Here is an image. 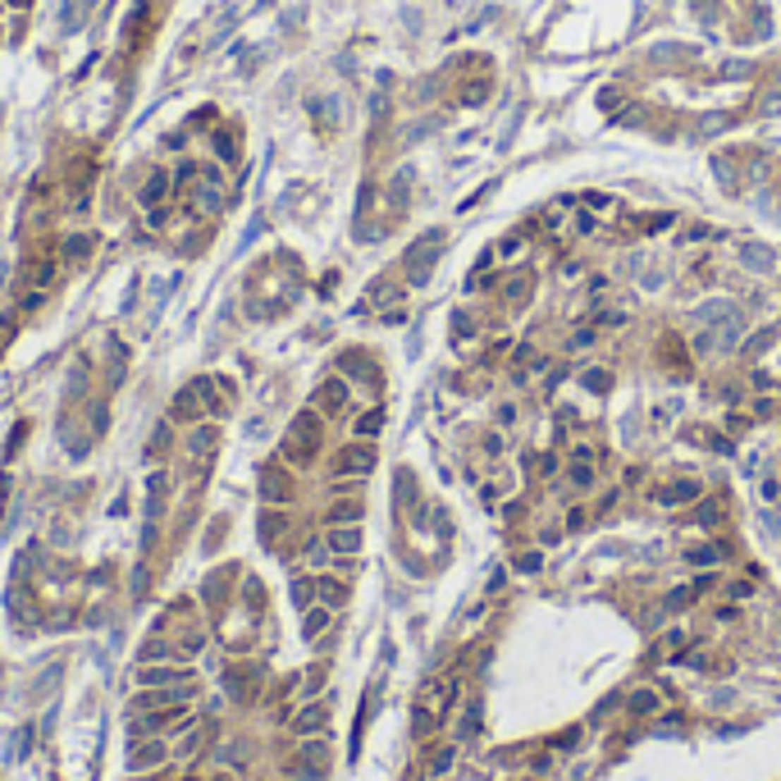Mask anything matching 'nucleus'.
Wrapping results in <instances>:
<instances>
[{"mask_svg":"<svg viewBox=\"0 0 781 781\" xmlns=\"http://www.w3.org/2000/svg\"><path fill=\"white\" fill-rule=\"evenodd\" d=\"M315 448H320V420L311 416V411H302V416L288 425V439H284V457L288 461H311Z\"/></svg>","mask_w":781,"mask_h":781,"instance_id":"1","label":"nucleus"},{"mask_svg":"<svg viewBox=\"0 0 781 781\" xmlns=\"http://www.w3.org/2000/svg\"><path fill=\"white\" fill-rule=\"evenodd\" d=\"M325 773H329V745H325V740H306L302 754L293 758V777H302V781H325Z\"/></svg>","mask_w":781,"mask_h":781,"instance_id":"2","label":"nucleus"},{"mask_svg":"<svg viewBox=\"0 0 781 781\" xmlns=\"http://www.w3.org/2000/svg\"><path fill=\"white\" fill-rule=\"evenodd\" d=\"M325 727H329V708H325V703H306V708L293 718L297 736H315V731H325Z\"/></svg>","mask_w":781,"mask_h":781,"instance_id":"3","label":"nucleus"},{"mask_svg":"<svg viewBox=\"0 0 781 781\" xmlns=\"http://www.w3.org/2000/svg\"><path fill=\"white\" fill-rule=\"evenodd\" d=\"M365 471H375V448H347L339 457V476H365Z\"/></svg>","mask_w":781,"mask_h":781,"instance_id":"4","label":"nucleus"},{"mask_svg":"<svg viewBox=\"0 0 781 781\" xmlns=\"http://www.w3.org/2000/svg\"><path fill=\"white\" fill-rule=\"evenodd\" d=\"M169 416H174V420H188V425L206 416V411H201V389H197V384H192V389H183L178 398H174V411H169Z\"/></svg>","mask_w":781,"mask_h":781,"instance_id":"5","label":"nucleus"},{"mask_svg":"<svg viewBox=\"0 0 781 781\" xmlns=\"http://www.w3.org/2000/svg\"><path fill=\"white\" fill-rule=\"evenodd\" d=\"M315 407H325V411H343V407H347V384H343V380H325V384H320V393H315Z\"/></svg>","mask_w":781,"mask_h":781,"instance_id":"6","label":"nucleus"},{"mask_svg":"<svg viewBox=\"0 0 781 781\" xmlns=\"http://www.w3.org/2000/svg\"><path fill=\"white\" fill-rule=\"evenodd\" d=\"M138 681L151 686V690H160V686H174V681H188V672H178V667H142Z\"/></svg>","mask_w":781,"mask_h":781,"instance_id":"7","label":"nucleus"},{"mask_svg":"<svg viewBox=\"0 0 781 781\" xmlns=\"http://www.w3.org/2000/svg\"><path fill=\"white\" fill-rule=\"evenodd\" d=\"M329 548L334 553H356V548H361V530L356 526H334L329 530Z\"/></svg>","mask_w":781,"mask_h":781,"instance_id":"8","label":"nucleus"},{"mask_svg":"<svg viewBox=\"0 0 781 781\" xmlns=\"http://www.w3.org/2000/svg\"><path fill=\"white\" fill-rule=\"evenodd\" d=\"M165 188H169V174H165V169H151L147 188H142V206L156 210V206H160V197H165Z\"/></svg>","mask_w":781,"mask_h":781,"instance_id":"9","label":"nucleus"},{"mask_svg":"<svg viewBox=\"0 0 781 781\" xmlns=\"http://www.w3.org/2000/svg\"><path fill=\"white\" fill-rule=\"evenodd\" d=\"M160 758H165V745H156V740H147V745H138V749H133V754H128V768H133V773H138V768H156Z\"/></svg>","mask_w":781,"mask_h":781,"instance_id":"10","label":"nucleus"},{"mask_svg":"<svg viewBox=\"0 0 781 781\" xmlns=\"http://www.w3.org/2000/svg\"><path fill=\"white\" fill-rule=\"evenodd\" d=\"M260 494H265L270 503H288V480L279 476V471H265V476H260Z\"/></svg>","mask_w":781,"mask_h":781,"instance_id":"11","label":"nucleus"},{"mask_svg":"<svg viewBox=\"0 0 781 781\" xmlns=\"http://www.w3.org/2000/svg\"><path fill=\"white\" fill-rule=\"evenodd\" d=\"M690 498H699V485H694V480H681L677 489H662L658 503H690Z\"/></svg>","mask_w":781,"mask_h":781,"instance_id":"12","label":"nucleus"},{"mask_svg":"<svg viewBox=\"0 0 781 781\" xmlns=\"http://www.w3.org/2000/svg\"><path fill=\"white\" fill-rule=\"evenodd\" d=\"M325 626H329V607H311V612H306V622H302V635H306V640H315Z\"/></svg>","mask_w":781,"mask_h":781,"instance_id":"13","label":"nucleus"},{"mask_svg":"<svg viewBox=\"0 0 781 781\" xmlns=\"http://www.w3.org/2000/svg\"><path fill=\"white\" fill-rule=\"evenodd\" d=\"M329 521H334V526H352V521H361V503H339V507H329Z\"/></svg>","mask_w":781,"mask_h":781,"instance_id":"14","label":"nucleus"},{"mask_svg":"<svg viewBox=\"0 0 781 781\" xmlns=\"http://www.w3.org/2000/svg\"><path fill=\"white\" fill-rule=\"evenodd\" d=\"M380 430H384V411H365V416L356 420V434H361V439H375Z\"/></svg>","mask_w":781,"mask_h":781,"instance_id":"15","label":"nucleus"},{"mask_svg":"<svg viewBox=\"0 0 781 781\" xmlns=\"http://www.w3.org/2000/svg\"><path fill=\"white\" fill-rule=\"evenodd\" d=\"M210 443H215V430H210V425L192 430V452H197V457H206V452H210Z\"/></svg>","mask_w":781,"mask_h":781,"instance_id":"16","label":"nucleus"},{"mask_svg":"<svg viewBox=\"0 0 781 781\" xmlns=\"http://www.w3.org/2000/svg\"><path fill=\"white\" fill-rule=\"evenodd\" d=\"M722 557V548H690L686 553V562H694V567H713Z\"/></svg>","mask_w":781,"mask_h":781,"instance_id":"17","label":"nucleus"},{"mask_svg":"<svg viewBox=\"0 0 781 781\" xmlns=\"http://www.w3.org/2000/svg\"><path fill=\"white\" fill-rule=\"evenodd\" d=\"M631 708L635 713H653V708H658V694H653V690H635L631 694Z\"/></svg>","mask_w":781,"mask_h":781,"instance_id":"18","label":"nucleus"},{"mask_svg":"<svg viewBox=\"0 0 781 781\" xmlns=\"http://www.w3.org/2000/svg\"><path fill=\"white\" fill-rule=\"evenodd\" d=\"M87 252H92V238H69V243H64V256L69 260H87Z\"/></svg>","mask_w":781,"mask_h":781,"instance_id":"19","label":"nucleus"},{"mask_svg":"<svg viewBox=\"0 0 781 781\" xmlns=\"http://www.w3.org/2000/svg\"><path fill=\"white\" fill-rule=\"evenodd\" d=\"M197 389H201V402H206V407L215 411V416H224V402L215 398V389H210V380H197Z\"/></svg>","mask_w":781,"mask_h":781,"instance_id":"20","label":"nucleus"},{"mask_svg":"<svg viewBox=\"0 0 781 781\" xmlns=\"http://www.w3.org/2000/svg\"><path fill=\"white\" fill-rule=\"evenodd\" d=\"M215 151H219V160H238V142L229 138V133H219V138H215Z\"/></svg>","mask_w":781,"mask_h":781,"instance_id":"21","label":"nucleus"},{"mask_svg":"<svg viewBox=\"0 0 781 781\" xmlns=\"http://www.w3.org/2000/svg\"><path fill=\"white\" fill-rule=\"evenodd\" d=\"M315 590L325 594V603H343V585L339 581H315Z\"/></svg>","mask_w":781,"mask_h":781,"instance_id":"22","label":"nucleus"},{"mask_svg":"<svg viewBox=\"0 0 781 781\" xmlns=\"http://www.w3.org/2000/svg\"><path fill=\"white\" fill-rule=\"evenodd\" d=\"M740 256H745V260H754V270H768V260H773V252H768V247H745Z\"/></svg>","mask_w":781,"mask_h":781,"instance_id":"23","label":"nucleus"},{"mask_svg":"<svg viewBox=\"0 0 781 781\" xmlns=\"http://www.w3.org/2000/svg\"><path fill=\"white\" fill-rule=\"evenodd\" d=\"M476 731H480V703H471L466 718H461V736H476Z\"/></svg>","mask_w":781,"mask_h":781,"instance_id":"24","label":"nucleus"},{"mask_svg":"<svg viewBox=\"0 0 781 781\" xmlns=\"http://www.w3.org/2000/svg\"><path fill=\"white\" fill-rule=\"evenodd\" d=\"M197 745H201V731L192 727L188 736H183V745H178V758H192V754H197Z\"/></svg>","mask_w":781,"mask_h":781,"instance_id":"25","label":"nucleus"},{"mask_svg":"<svg viewBox=\"0 0 781 781\" xmlns=\"http://www.w3.org/2000/svg\"><path fill=\"white\" fill-rule=\"evenodd\" d=\"M279 526H284V516H279V512H265V516H260V535H265V539H274Z\"/></svg>","mask_w":781,"mask_h":781,"instance_id":"26","label":"nucleus"},{"mask_svg":"<svg viewBox=\"0 0 781 781\" xmlns=\"http://www.w3.org/2000/svg\"><path fill=\"white\" fill-rule=\"evenodd\" d=\"M571 480H576V485H581V489H590V485H594V471H590V466H585V461H581V466H571Z\"/></svg>","mask_w":781,"mask_h":781,"instance_id":"27","label":"nucleus"},{"mask_svg":"<svg viewBox=\"0 0 781 781\" xmlns=\"http://www.w3.org/2000/svg\"><path fill=\"white\" fill-rule=\"evenodd\" d=\"M311 594H315V585H311V581H297V585H293V599L302 603V607L311 603Z\"/></svg>","mask_w":781,"mask_h":781,"instance_id":"28","label":"nucleus"},{"mask_svg":"<svg viewBox=\"0 0 781 781\" xmlns=\"http://www.w3.org/2000/svg\"><path fill=\"white\" fill-rule=\"evenodd\" d=\"M452 329H457L461 339H471V334H476V325H471V315H461V311H457V315H452Z\"/></svg>","mask_w":781,"mask_h":781,"instance_id":"29","label":"nucleus"},{"mask_svg":"<svg viewBox=\"0 0 781 781\" xmlns=\"http://www.w3.org/2000/svg\"><path fill=\"white\" fill-rule=\"evenodd\" d=\"M452 758H457V754H452V745H448V749H439V754H434V773H448Z\"/></svg>","mask_w":781,"mask_h":781,"instance_id":"30","label":"nucleus"},{"mask_svg":"<svg viewBox=\"0 0 781 781\" xmlns=\"http://www.w3.org/2000/svg\"><path fill=\"white\" fill-rule=\"evenodd\" d=\"M165 448H169V430L160 425V430H156V439H151V457H160Z\"/></svg>","mask_w":781,"mask_h":781,"instance_id":"31","label":"nucleus"},{"mask_svg":"<svg viewBox=\"0 0 781 781\" xmlns=\"http://www.w3.org/2000/svg\"><path fill=\"white\" fill-rule=\"evenodd\" d=\"M516 571H539V553H521L516 557Z\"/></svg>","mask_w":781,"mask_h":781,"instance_id":"32","label":"nucleus"},{"mask_svg":"<svg viewBox=\"0 0 781 781\" xmlns=\"http://www.w3.org/2000/svg\"><path fill=\"white\" fill-rule=\"evenodd\" d=\"M585 384H590V389H607V375L603 370H585Z\"/></svg>","mask_w":781,"mask_h":781,"instance_id":"33","label":"nucleus"},{"mask_svg":"<svg viewBox=\"0 0 781 781\" xmlns=\"http://www.w3.org/2000/svg\"><path fill=\"white\" fill-rule=\"evenodd\" d=\"M142 658H169V649L156 640V644H147V649H142Z\"/></svg>","mask_w":781,"mask_h":781,"instance_id":"34","label":"nucleus"},{"mask_svg":"<svg viewBox=\"0 0 781 781\" xmlns=\"http://www.w3.org/2000/svg\"><path fill=\"white\" fill-rule=\"evenodd\" d=\"M590 343H594V329H581V334L571 339V347H590Z\"/></svg>","mask_w":781,"mask_h":781,"instance_id":"35","label":"nucleus"},{"mask_svg":"<svg viewBox=\"0 0 781 781\" xmlns=\"http://www.w3.org/2000/svg\"><path fill=\"white\" fill-rule=\"evenodd\" d=\"M498 252H503V256H516V252H521V238H507V243L498 247Z\"/></svg>","mask_w":781,"mask_h":781,"instance_id":"36","label":"nucleus"},{"mask_svg":"<svg viewBox=\"0 0 781 781\" xmlns=\"http://www.w3.org/2000/svg\"><path fill=\"white\" fill-rule=\"evenodd\" d=\"M9 5H14V9H28V5H32V0H9Z\"/></svg>","mask_w":781,"mask_h":781,"instance_id":"37","label":"nucleus"},{"mask_svg":"<svg viewBox=\"0 0 781 781\" xmlns=\"http://www.w3.org/2000/svg\"><path fill=\"white\" fill-rule=\"evenodd\" d=\"M215 781H229V777H215Z\"/></svg>","mask_w":781,"mask_h":781,"instance_id":"38","label":"nucleus"}]
</instances>
